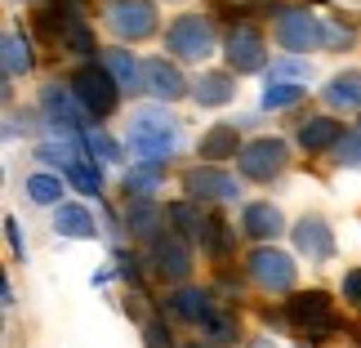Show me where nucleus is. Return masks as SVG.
Returning <instances> with one entry per match:
<instances>
[{"mask_svg": "<svg viewBox=\"0 0 361 348\" xmlns=\"http://www.w3.org/2000/svg\"><path fill=\"white\" fill-rule=\"evenodd\" d=\"M63 179H67V174H59V170H36V174H27V184H23L27 201H32V205H63Z\"/></svg>", "mask_w": 361, "mask_h": 348, "instance_id": "28", "label": "nucleus"}, {"mask_svg": "<svg viewBox=\"0 0 361 348\" xmlns=\"http://www.w3.org/2000/svg\"><path fill=\"white\" fill-rule=\"evenodd\" d=\"M183 192L192 201H237L241 197V184L237 174H228L219 161H205V165H192V170L183 174Z\"/></svg>", "mask_w": 361, "mask_h": 348, "instance_id": "10", "label": "nucleus"}, {"mask_svg": "<svg viewBox=\"0 0 361 348\" xmlns=\"http://www.w3.org/2000/svg\"><path fill=\"white\" fill-rule=\"evenodd\" d=\"M0 63H5V80L32 76L36 54H32V40H27L18 27H9V32H5V49H0Z\"/></svg>", "mask_w": 361, "mask_h": 348, "instance_id": "21", "label": "nucleus"}, {"mask_svg": "<svg viewBox=\"0 0 361 348\" xmlns=\"http://www.w3.org/2000/svg\"><path fill=\"white\" fill-rule=\"evenodd\" d=\"M80 143H85V152H90V157H99V161H121V143H116V138L103 130L99 121H94V125H85Z\"/></svg>", "mask_w": 361, "mask_h": 348, "instance_id": "31", "label": "nucleus"}, {"mask_svg": "<svg viewBox=\"0 0 361 348\" xmlns=\"http://www.w3.org/2000/svg\"><path fill=\"white\" fill-rule=\"evenodd\" d=\"M335 161L343 165V170H361V130H348V134L339 138Z\"/></svg>", "mask_w": 361, "mask_h": 348, "instance_id": "32", "label": "nucleus"}, {"mask_svg": "<svg viewBox=\"0 0 361 348\" xmlns=\"http://www.w3.org/2000/svg\"><path fill=\"white\" fill-rule=\"evenodd\" d=\"M286 317L295 322L299 335L308 340H326L335 330V308H330V295L326 290H308V295H295L286 304Z\"/></svg>", "mask_w": 361, "mask_h": 348, "instance_id": "11", "label": "nucleus"}, {"mask_svg": "<svg viewBox=\"0 0 361 348\" xmlns=\"http://www.w3.org/2000/svg\"><path fill=\"white\" fill-rule=\"evenodd\" d=\"M116 272L125 277V282H138V255H125V250H116Z\"/></svg>", "mask_w": 361, "mask_h": 348, "instance_id": "38", "label": "nucleus"}, {"mask_svg": "<svg viewBox=\"0 0 361 348\" xmlns=\"http://www.w3.org/2000/svg\"><path fill=\"white\" fill-rule=\"evenodd\" d=\"M322 99L330 107H339V112H361V72H357V67L335 72V76H330V85L322 90Z\"/></svg>", "mask_w": 361, "mask_h": 348, "instance_id": "24", "label": "nucleus"}, {"mask_svg": "<svg viewBox=\"0 0 361 348\" xmlns=\"http://www.w3.org/2000/svg\"><path fill=\"white\" fill-rule=\"evenodd\" d=\"M147 263L161 282H188L197 259H192V241L183 232H161L147 241Z\"/></svg>", "mask_w": 361, "mask_h": 348, "instance_id": "9", "label": "nucleus"}, {"mask_svg": "<svg viewBox=\"0 0 361 348\" xmlns=\"http://www.w3.org/2000/svg\"><path fill=\"white\" fill-rule=\"evenodd\" d=\"M308 99V85L303 80H281V76H268V85H263V112H286V107H299Z\"/></svg>", "mask_w": 361, "mask_h": 348, "instance_id": "26", "label": "nucleus"}, {"mask_svg": "<svg viewBox=\"0 0 361 348\" xmlns=\"http://www.w3.org/2000/svg\"><path fill=\"white\" fill-rule=\"evenodd\" d=\"M165 210H170V224L183 232L188 241H201V246H205V236H210V224H214V219H205L201 201H192V197H188V201H170Z\"/></svg>", "mask_w": 361, "mask_h": 348, "instance_id": "22", "label": "nucleus"}, {"mask_svg": "<svg viewBox=\"0 0 361 348\" xmlns=\"http://www.w3.org/2000/svg\"><path fill=\"white\" fill-rule=\"evenodd\" d=\"M59 40H63V45L72 49V54H80V59H94V49H99V45H94L90 23H85V18H76V13H67V18H63Z\"/></svg>", "mask_w": 361, "mask_h": 348, "instance_id": "30", "label": "nucleus"}, {"mask_svg": "<svg viewBox=\"0 0 361 348\" xmlns=\"http://www.w3.org/2000/svg\"><path fill=\"white\" fill-rule=\"evenodd\" d=\"M272 36L286 54H308V49H326V18H317L312 9L290 5L276 9L272 18Z\"/></svg>", "mask_w": 361, "mask_h": 348, "instance_id": "5", "label": "nucleus"}, {"mask_svg": "<svg viewBox=\"0 0 361 348\" xmlns=\"http://www.w3.org/2000/svg\"><path fill=\"white\" fill-rule=\"evenodd\" d=\"M241 232L255 236V241H276V236L286 232L281 205H272V201H250L245 210H241Z\"/></svg>", "mask_w": 361, "mask_h": 348, "instance_id": "15", "label": "nucleus"}, {"mask_svg": "<svg viewBox=\"0 0 361 348\" xmlns=\"http://www.w3.org/2000/svg\"><path fill=\"white\" fill-rule=\"evenodd\" d=\"M165 170H170V161H134L125 170V192L130 197H152L165 184Z\"/></svg>", "mask_w": 361, "mask_h": 348, "instance_id": "27", "label": "nucleus"}, {"mask_svg": "<svg viewBox=\"0 0 361 348\" xmlns=\"http://www.w3.org/2000/svg\"><path fill=\"white\" fill-rule=\"evenodd\" d=\"M5 236H9V250L27 263V241H23V228H18V219H13V215L5 219Z\"/></svg>", "mask_w": 361, "mask_h": 348, "instance_id": "36", "label": "nucleus"}, {"mask_svg": "<svg viewBox=\"0 0 361 348\" xmlns=\"http://www.w3.org/2000/svg\"><path fill=\"white\" fill-rule=\"evenodd\" d=\"M245 143H241V134H237V125H228V121H219V125H210V130L201 134V143H197V152L205 161H228V157H237Z\"/></svg>", "mask_w": 361, "mask_h": 348, "instance_id": "23", "label": "nucleus"}, {"mask_svg": "<svg viewBox=\"0 0 361 348\" xmlns=\"http://www.w3.org/2000/svg\"><path fill=\"white\" fill-rule=\"evenodd\" d=\"M165 308H170L178 322H188V326H201L205 317L214 313V304H210V290H201V286H178L170 299H165Z\"/></svg>", "mask_w": 361, "mask_h": 348, "instance_id": "19", "label": "nucleus"}, {"mask_svg": "<svg viewBox=\"0 0 361 348\" xmlns=\"http://www.w3.org/2000/svg\"><path fill=\"white\" fill-rule=\"evenodd\" d=\"M54 232L67 236V241H94L99 236V219H94L90 205L63 201V205H54Z\"/></svg>", "mask_w": 361, "mask_h": 348, "instance_id": "16", "label": "nucleus"}, {"mask_svg": "<svg viewBox=\"0 0 361 348\" xmlns=\"http://www.w3.org/2000/svg\"><path fill=\"white\" fill-rule=\"evenodd\" d=\"M353 40V27H343V23H326V49H343Z\"/></svg>", "mask_w": 361, "mask_h": 348, "instance_id": "37", "label": "nucleus"}, {"mask_svg": "<svg viewBox=\"0 0 361 348\" xmlns=\"http://www.w3.org/2000/svg\"><path fill=\"white\" fill-rule=\"evenodd\" d=\"M286 165H290V148H286V138H272V134L250 138L237 152V170L250 184H272V179L286 174Z\"/></svg>", "mask_w": 361, "mask_h": 348, "instance_id": "7", "label": "nucleus"}, {"mask_svg": "<svg viewBox=\"0 0 361 348\" xmlns=\"http://www.w3.org/2000/svg\"><path fill=\"white\" fill-rule=\"evenodd\" d=\"M339 295L361 308V268H348V272H343V282H339Z\"/></svg>", "mask_w": 361, "mask_h": 348, "instance_id": "35", "label": "nucleus"}, {"mask_svg": "<svg viewBox=\"0 0 361 348\" xmlns=\"http://www.w3.org/2000/svg\"><path fill=\"white\" fill-rule=\"evenodd\" d=\"M290 232H295L299 255H308V263H330L335 259V232H330V224L322 215H303Z\"/></svg>", "mask_w": 361, "mask_h": 348, "instance_id": "13", "label": "nucleus"}, {"mask_svg": "<svg viewBox=\"0 0 361 348\" xmlns=\"http://www.w3.org/2000/svg\"><path fill=\"white\" fill-rule=\"evenodd\" d=\"M67 85H72V94L80 99V107H85L90 121H107L121 107V94H125L107 63H80Z\"/></svg>", "mask_w": 361, "mask_h": 348, "instance_id": "2", "label": "nucleus"}, {"mask_svg": "<svg viewBox=\"0 0 361 348\" xmlns=\"http://www.w3.org/2000/svg\"><path fill=\"white\" fill-rule=\"evenodd\" d=\"M125 148L134 152L138 161H170L174 148H178V125L165 107H143L134 121H130V138Z\"/></svg>", "mask_w": 361, "mask_h": 348, "instance_id": "1", "label": "nucleus"}, {"mask_svg": "<svg viewBox=\"0 0 361 348\" xmlns=\"http://www.w3.org/2000/svg\"><path fill=\"white\" fill-rule=\"evenodd\" d=\"M165 49H170V59H178V63H205L224 45H219V32L205 13H178V18H170V27H165Z\"/></svg>", "mask_w": 361, "mask_h": 348, "instance_id": "3", "label": "nucleus"}, {"mask_svg": "<svg viewBox=\"0 0 361 348\" xmlns=\"http://www.w3.org/2000/svg\"><path fill=\"white\" fill-rule=\"evenodd\" d=\"M165 224H170V210H161L152 197H130L125 201V228H130V236H138V241L161 236Z\"/></svg>", "mask_w": 361, "mask_h": 348, "instance_id": "14", "label": "nucleus"}, {"mask_svg": "<svg viewBox=\"0 0 361 348\" xmlns=\"http://www.w3.org/2000/svg\"><path fill=\"white\" fill-rule=\"evenodd\" d=\"M224 59L237 76L263 72V67H268V40H263V32L250 18H241V23H232L228 36H224Z\"/></svg>", "mask_w": 361, "mask_h": 348, "instance_id": "8", "label": "nucleus"}, {"mask_svg": "<svg viewBox=\"0 0 361 348\" xmlns=\"http://www.w3.org/2000/svg\"><path fill=\"white\" fill-rule=\"evenodd\" d=\"M103 23L112 27V36L121 45L125 40H147L161 27V9H157V0H107Z\"/></svg>", "mask_w": 361, "mask_h": 348, "instance_id": "6", "label": "nucleus"}, {"mask_svg": "<svg viewBox=\"0 0 361 348\" xmlns=\"http://www.w3.org/2000/svg\"><path fill=\"white\" fill-rule=\"evenodd\" d=\"M0 295H5L0 304H5V308H13V286H9V277H5V282H0Z\"/></svg>", "mask_w": 361, "mask_h": 348, "instance_id": "39", "label": "nucleus"}, {"mask_svg": "<svg viewBox=\"0 0 361 348\" xmlns=\"http://www.w3.org/2000/svg\"><path fill=\"white\" fill-rule=\"evenodd\" d=\"M143 85L157 103H178V99L192 94V80L183 76L178 59H147L143 63Z\"/></svg>", "mask_w": 361, "mask_h": 348, "instance_id": "12", "label": "nucleus"}, {"mask_svg": "<svg viewBox=\"0 0 361 348\" xmlns=\"http://www.w3.org/2000/svg\"><path fill=\"white\" fill-rule=\"evenodd\" d=\"M192 99H197V107H228L232 99H237V72H201L197 80H192Z\"/></svg>", "mask_w": 361, "mask_h": 348, "instance_id": "18", "label": "nucleus"}, {"mask_svg": "<svg viewBox=\"0 0 361 348\" xmlns=\"http://www.w3.org/2000/svg\"><path fill=\"white\" fill-rule=\"evenodd\" d=\"M103 63L112 67V76L121 80V90H125V94H143V90H147V85H143V63H138L125 45H112V49L103 54Z\"/></svg>", "mask_w": 361, "mask_h": 348, "instance_id": "25", "label": "nucleus"}, {"mask_svg": "<svg viewBox=\"0 0 361 348\" xmlns=\"http://www.w3.org/2000/svg\"><path fill=\"white\" fill-rule=\"evenodd\" d=\"M272 76H286V80H303V76H312V67H308V54H290V59L272 63Z\"/></svg>", "mask_w": 361, "mask_h": 348, "instance_id": "33", "label": "nucleus"}, {"mask_svg": "<svg viewBox=\"0 0 361 348\" xmlns=\"http://www.w3.org/2000/svg\"><path fill=\"white\" fill-rule=\"evenodd\" d=\"M343 134H348L343 121H335V116H308V121H299L295 138H299V148L308 152V157H317V152H335Z\"/></svg>", "mask_w": 361, "mask_h": 348, "instance_id": "17", "label": "nucleus"}, {"mask_svg": "<svg viewBox=\"0 0 361 348\" xmlns=\"http://www.w3.org/2000/svg\"><path fill=\"white\" fill-rule=\"evenodd\" d=\"M201 335L210 340V344H219V348L237 344V340H241V322H237V313H228V308H214V313L201 322Z\"/></svg>", "mask_w": 361, "mask_h": 348, "instance_id": "29", "label": "nucleus"}, {"mask_svg": "<svg viewBox=\"0 0 361 348\" xmlns=\"http://www.w3.org/2000/svg\"><path fill=\"white\" fill-rule=\"evenodd\" d=\"M143 344L147 348H174V330L165 326V317H152V322L143 326Z\"/></svg>", "mask_w": 361, "mask_h": 348, "instance_id": "34", "label": "nucleus"}, {"mask_svg": "<svg viewBox=\"0 0 361 348\" xmlns=\"http://www.w3.org/2000/svg\"><path fill=\"white\" fill-rule=\"evenodd\" d=\"M245 277L255 282L259 290H268V295H295V282H299V263L286 255V250H276L272 241H263L250 250L245 259Z\"/></svg>", "mask_w": 361, "mask_h": 348, "instance_id": "4", "label": "nucleus"}, {"mask_svg": "<svg viewBox=\"0 0 361 348\" xmlns=\"http://www.w3.org/2000/svg\"><path fill=\"white\" fill-rule=\"evenodd\" d=\"M63 174H67V184H72L76 192H85V197H99L103 192V170H99V157H90L85 143H80L72 152V161L63 165Z\"/></svg>", "mask_w": 361, "mask_h": 348, "instance_id": "20", "label": "nucleus"}, {"mask_svg": "<svg viewBox=\"0 0 361 348\" xmlns=\"http://www.w3.org/2000/svg\"><path fill=\"white\" fill-rule=\"evenodd\" d=\"M183 348H219V344H210V340H192V344H183Z\"/></svg>", "mask_w": 361, "mask_h": 348, "instance_id": "40", "label": "nucleus"}]
</instances>
